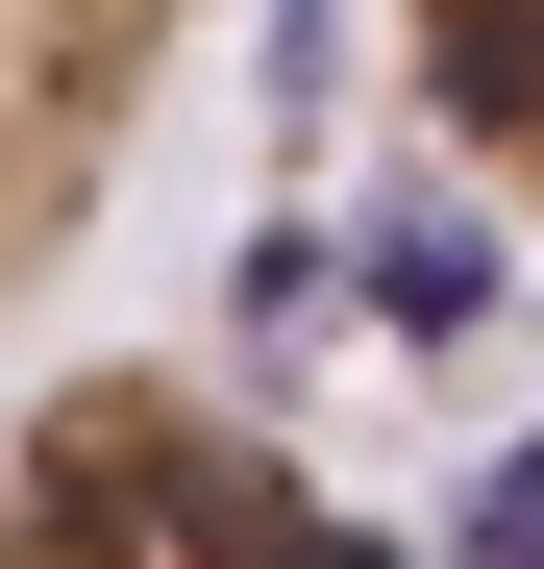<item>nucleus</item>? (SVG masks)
Segmentation results:
<instances>
[{
	"instance_id": "obj_3",
	"label": "nucleus",
	"mask_w": 544,
	"mask_h": 569,
	"mask_svg": "<svg viewBox=\"0 0 544 569\" xmlns=\"http://www.w3.org/2000/svg\"><path fill=\"white\" fill-rule=\"evenodd\" d=\"M396 100H421V149L471 199L544 223V0H396Z\"/></svg>"
},
{
	"instance_id": "obj_2",
	"label": "nucleus",
	"mask_w": 544,
	"mask_h": 569,
	"mask_svg": "<svg viewBox=\"0 0 544 569\" xmlns=\"http://www.w3.org/2000/svg\"><path fill=\"white\" fill-rule=\"evenodd\" d=\"M173 50H199V0H0V322L100 248L124 149L173 100Z\"/></svg>"
},
{
	"instance_id": "obj_1",
	"label": "nucleus",
	"mask_w": 544,
	"mask_h": 569,
	"mask_svg": "<svg viewBox=\"0 0 544 569\" xmlns=\"http://www.w3.org/2000/svg\"><path fill=\"white\" fill-rule=\"evenodd\" d=\"M0 569H421V545L199 371H74L0 421Z\"/></svg>"
}]
</instances>
